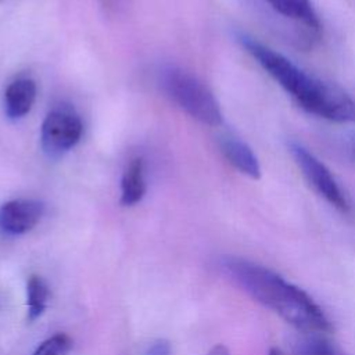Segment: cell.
Masks as SVG:
<instances>
[{
	"label": "cell",
	"mask_w": 355,
	"mask_h": 355,
	"mask_svg": "<svg viewBox=\"0 0 355 355\" xmlns=\"http://www.w3.org/2000/svg\"><path fill=\"white\" fill-rule=\"evenodd\" d=\"M268 355H286L280 348H277V347H272L270 349H269V354Z\"/></svg>",
	"instance_id": "cell-16"
},
{
	"label": "cell",
	"mask_w": 355,
	"mask_h": 355,
	"mask_svg": "<svg viewBox=\"0 0 355 355\" xmlns=\"http://www.w3.org/2000/svg\"><path fill=\"white\" fill-rule=\"evenodd\" d=\"M43 211L44 207L37 200L7 201L0 207V229L8 234H24L37 225Z\"/></svg>",
	"instance_id": "cell-6"
},
{
	"label": "cell",
	"mask_w": 355,
	"mask_h": 355,
	"mask_svg": "<svg viewBox=\"0 0 355 355\" xmlns=\"http://www.w3.org/2000/svg\"><path fill=\"white\" fill-rule=\"evenodd\" d=\"M352 148H354V155H355V140H354V147Z\"/></svg>",
	"instance_id": "cell-17"
},
{
	"label": "cell",
	"mask_w": 355,
	"mask_h": 355,
	"mask_svg": "<svg viewBox=\"0 0 355 355\" xmlns=\"http://www.w3.org/2000/svg\"><path fill=\"white\" fill-rule=\"evenodd\" d=\"M297 352L298 355H338L334 345L318 334L302 338L297 345Z\"/></svg>",
	"instance_id": "cell-12"
},
{
	"label": "cell",
	"mask_w": 355,
	"mask_h": 355,
	"mask_svg": "<svg viewBox=\"0 0 355 355\" xmlns=\"http://www.w3.org/2000/svg\"><path fill=\"white\" fill-rule=\"evenodd\" d=\"M171 344L166 340L154 341L146 351V355H171Z\"/></svg>",
	"instance_id": "cell-14"
},
{
	"label": "cell",
	"mask_w": 355,
	"mask_h": 355,
	"mask_svg": "<svg viewBox=\"0 0 355 355\" xmlns=\"http://www.w3.org/2000/svg\"><path fill=\"white\" fill-rule=\"evenodd\" d=\"M220 150L229 164L233 165L239 172L251 179H259V161L245 141L233 136H226L220 140Z\"/></svg>",
	"instance_id": "cell-7"
},
{
	"label": "cell",
	"mask_w": 355,
	"mask_h": 355,
	"mask_svg": "<svg viewBox=\"0 0 355 355\" xmlns=\"http://www.w3.org/2000/svg\"><path fill=\"white\" fill-rule=\"evenodd\" d=\"M269 6L280 15L298 21L312 31L320 28L318 14L311 0H266Z\"/></svg>",
	"instance_id": "cell-10"
},
{
	"label": "cell",
	"mask_w": 355,
	"mask_h": 355,
	"mask_svg": "<svg viewBox=\"0 0 355 355\" xmlns=\"http://www.w3.org/2000/svg\"><path fill=\"white\" fill-rule=\"evenodd\" d=\"M49 301V287L46 282L36 275H32L26 283V305L28 320L33 322L42 316Z\"/></svg>",
	"instance_id": "cell-11"
},
{
	"label": "cell",
	"mask_w": 355,
	"mask_h": 355,
	"mask_svg": "<svg viewBox=\"0 0 355 355\" xmlns=\"http://www.w3.org/2000/svg\"><path fill=\"white\" fill-rule=\"evenodd\" d=\"M36 100V83L29 78H19L11 82L4 92V111L8 118L25 116Z\"/></svg>",
	"instance_id": "cell-8"
},
{
	"label": "cell",
	"mask_w": 355,
	"mask_h": 355,
	"mask_svg": "<svg viewBox=\"0 0 355 355\" xmlns=\"http://www.w3.org/2000/svg\"><path fill=\"white\" fill-rule=\"evenodd\" d=\"M82 130V121L73 111L55 108L46 115L42 123V147L47 155L60 157L76 146Z\"/></svg>",
	"instance_id": "cell-5"
},
{
	"label": "cell",
	"mask_w": 355,
	"mask_h": 355,
	"mask_svg": "<svg viewBox=\"0 0 355 355\" xmlns=\"http://www.w3.org/2000/svg\"><path fill=\"white\" fill-rule=\"evenodd\" d=\"M72 348L71 338L64 334L58 333L47 340H44L33 352V355H67Z\"/></svg>",
	"instance_id": "cell-13"
},
{
	"label": "cell",
	"mask_w": 355,
	"mask_h": 355,
	"mask_svg": "<svg viewBox=\"0 0 355 355\" xmlns=\"http://www.w3.org/2000/svg\"><path fill=\"white\" fill-rule=\"evenodd\" d=\"M207 355H230V352H229V349L225 345L218 344L214 348H211Z\"/></svg>",
	"instance_id": "cell-15"
},
{
	"label": "cell",
	"mask_w": 355,
	"mask_h": 355,
	"mask_svg": "<svg viewBox=\"0 0 355 355\" xmlns=\"http://www.w3.org/2000/svg\"><path fill=\"white\" fill-rule=\"evenodd\" d=\"M220 268L252 300L277 313L291 326L306 333L331 330L329 318L312 297L276 272L232 255L220 259Z\"/></svg>",
	"instance_id": "cell-1"
},
{
	"label": "cell",
	"mask_w": 355,
	"mask_h": 355,
	"mask_svg": "<svg viewBox=\"0 0 355 355\" xmlns=\"http://www.w3.org/2000/svg\"><path fill=\"white\" fill-rule=\"evenodd\" d=\"M161 86L166 96L191 118L209 126L222 123L223 116L218 100L197 76L171 67L162 71Z\"/></svg>",
	"instance_id": "cell-3"
},
{
	"label": "cell",
	"mask_w": 355,
	"mask_h": 355,
	"mask_svg": "<svg viewBox=\"0 0 355 355\" xmlns=\"http://www.w3.org/2000/svg\"><path fill=\"white\" fill-rule=\"evenodd\" d=\"M146 194L144 161L136 157L126 165L121 179V204L130 207L137 204Z\"/></svg>",
	"instance_id": "cell-9"
},
{
	"label": "cell",
	"mask_w": 355,
	"mask_h": 355,
	"mask_svg": "<svg viewBox=\"0 0 355 355\" xmlns=\"http://www.w3.org/2000/svg\"><path fill=\"white\" fill-rule=\"evenodd\" d=\"M290 153L306 182L319 196H322L331 207L343 214L351 211L348 197L343 191L333 173L320 159H318L308 148L297 141L290 143Z\"/></svg>",
	"instance_id": "cell-4"
},
{
	"label": "cell",
	"mask_w": 355,
	"mask_h": 355,
	"mask_svg": "<svg viewBox=\"0 0 355 355\" xmlns=\"http://www.w3.org/2000/svg\"><path fill=\"white\" fill-rule=\"evenodd\" d=\"M237 40L302 110L333 122H355V101L340 86L306 73L290 58L248 35L239 33Z\"/></svg>",
	"instance_id": "cell-2"
}]
</instances>
